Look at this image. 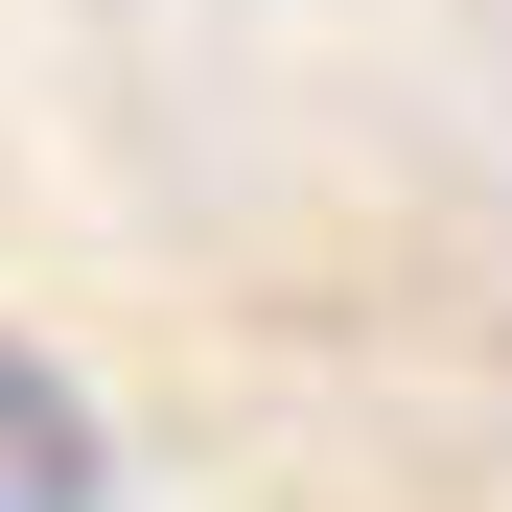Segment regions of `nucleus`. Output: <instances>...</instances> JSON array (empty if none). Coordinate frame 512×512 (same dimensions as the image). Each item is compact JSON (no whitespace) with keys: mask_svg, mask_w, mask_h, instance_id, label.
<instances>
[{"mask_svg":"<svg viewBox=\"0 0 512 512\" xmlns=\"http://www.w3.org/2000/svg\"><path fill=\"white\" fill-rule=\"evenodd\" d=\"M0 512H117V419L0 326Z\"/></svg>","mask_w":512,"mask_h":512,"instance_id":"1","label":"nucleus"}]
</instances>
